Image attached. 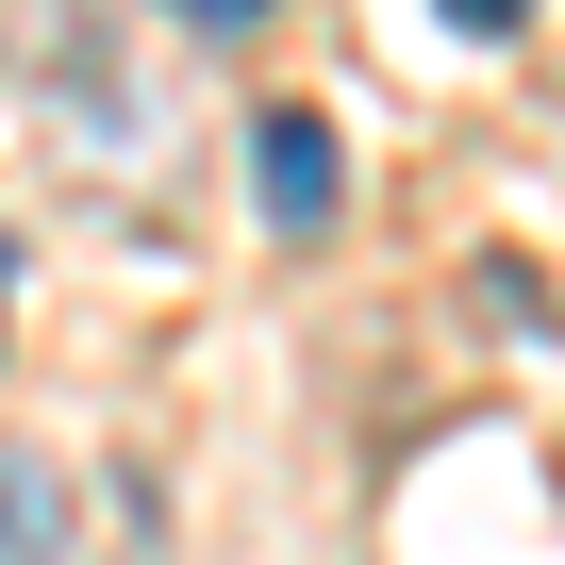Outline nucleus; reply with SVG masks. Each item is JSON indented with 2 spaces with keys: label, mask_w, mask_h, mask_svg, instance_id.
Returning <instances> with one entry per match:
<instances>
[{
  "label": "nucleus",
  "mask_w": 565,
  "mask_h": 565,
  "mask_svg": "<svg viewBox=\"0 0 565 565\" xmlns=\"http://www.w3.org/2000/svg\"><path fill=\"white\" fill-rule=\"evenodd\" d=\"M134 34V0H0V84H34V100H84Z\"/></svg>",
  "instance_id": "1"
},
{
  "label": "nucleus",
  "mask_w": 565,
  "mask_h": 565,
  "mask_svg": "<svg viewBox=\"0 0 565 565\" xmlns=\"http://www.w3.org/2000/svg\"><path fill=\"white\" fill-rule=\"evenodd\" d=\"M249 183H266V233H333V200H350L333 117H317V100H266V117H249Z\"/></svg>",
  "instance_id": "2"
},
{
  "label": "nucleus",
  "mask_w": 565,
  "mask_h": 565,
  "mask_svg": "<svg viewBox=\"0 0 565 565\" xmlns=\"http://www.w3.org/2000/svg\"><path fill=\"white\" fill-rule=\"evenodd\" d=\"M0 565H84L67 466H34V449H0Z\"/></svg>",
  "instance_id": "3"
},
{
  "label": "nucleus",
  "mask_w": 565,
  "mask_h": 565,
  "mask_svg": "<svg viewBox=\"0 0 565 565\" xmlns=\"http://www.w3.org/2000/svg\"><path fill=\"white\" fill-rule=\"evenodd\" d=\"M183 34H200V51H233V34H266V0H183Z\"/></svg>",
  "instance_id": "4"
},
{
  "label": "nucleus",
  "mask_w": 565,
  "mask_h": 565,
  "mask_svg": "<svg viewBox=\"0 0 565 565\" xmlns=\"http://www.w3.org/2000/svg\"><path fill=\"white\" fill-rule=\"evenodd\" d=\"M433 18H449V34H515V18H532V0H433Z\"/></svg>",
  "instance_id": "5"
},
{
  "label": "nucleus",
  "mask_w": 565,
  "mask_h": 565,
  "mask_svg": "<svg viewBox=\"0 0 565 565\" xmlns=\"http://www.w3.org/2000/svg\"><path fill=\"white\" fill-rule=\"evenodd\" d=\"M0 317H18V249H0Z\"/></svg>",
  "instance_id": "6"
}]
</instances>
